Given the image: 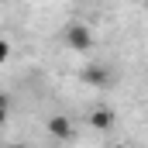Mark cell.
Wrapping results in <instances>:
<instances>
[{"label":"cell","mask_w":148,"mask_h":148,"mask_svg":"<svg viewBox=\"0 0 148 148\" xmlns=\"http://www.w3.org/2000/svg\"><path fill=\"white\" fill-rule=\"evenodd\" d=\"M62 41H66V48L86 55V52L93 48V28H90L86 21H69V24L62 28Z\"/></svg>","instance_id":"1"},{"label":"cell","mask_w":148,"mask_h":148,"mask_svg":"<svg viewBox=\"0 0 148 148\" xmlns=\"http://www.w3.org/2000/svg\"><path fill=\"white\" fill-rule=\"evenodd\" d=\"M114 79H117L114 69H110V66H103V62H90V66H83V69H79V83L97 86V90H110Z\"/></svg>","instance_id":"2"},{"label":"cell","mask_w":148,"mask_h":148,"mask_svg":"<svg viewBox=\"0 0 148 148\" xmlns=\"http://www.w3.org/2000/svg\"><path fill=\"white\" fill-rule=\"evenodd\" d=\"M48 134L59 138V141H73L76 127H73V121H69L66 114H52V117H48Z\"/></svg>","instance_id":"3"},{"label":"cell","mask_w":148,"mask_h":148,"mask_svg":"<svg viewBox=\"0 0 148 148\" xmlns=\"http://www.w3.org/2000/svg\"><path fill=\"white\" fill-rule=\"evenodd\" d=\"M114 124H117V114H114L110 107H103V103H100V107H93V110H90V127H93V131H110Z\"/></svg>","instance_id":"4"},{"label":"cell","mask_w":148,"mask_h":148,"mask_svg":"<svg viewBox=\"0 0 148 148\" xmlns=\"http://www.w3.org/2000/svg\"><path fill=\"white\" fill-rule=\"evenodd\" d=\"M7 55H10V45H7V41L0 38V62H7Z\"/></svg>","instance_id":"5"},{"label":"cell","mask_w":148,"mask_h":148,"mask_svg":"<svg viewBox=\"0 0 148 148\" xmlns=\"http://www.w3.org/2000/svg\"><path fill=\"white\" fill-rule=\"evenodd\" d=\"M0 110H10V97L7 93H0Z\"/></svg>","instance_id":"6"},{"label":"cell","mask_w":148,"mask_h":148,"mask_svg":"<svg viewBox=\"0 0 148 148\" xmlns=\"http://www.w3.org/2000/svg\"><path fill=\"white\" fill-rule=\"evenodd\" d=\"M3 124H7V110H0V127H3Z\"/></svg>","instance_id":"7"},{"label":"cell","mask_w":148,"mask_h":148,"mask_svg":"<svg viewBox=\"0 0 148 148\" xmlns=\"http://www.w3.org/2000/svg\"><path fill=\"white\" fill-rule=\"evenodd\" d=\"M10 148H31V145H10Z\"/></svg>","instance_id":"8"},{"label":"cell","mask_w":148,"mask_h":148,"mask_svg":"<svg viewBox=\"0 0 148 148\" xmlns=\"http://www.w3.org/2000/svg\"><path fill=\"white\" fill-rule=\"evenodd\" d=\"M114 148H124V145H114Z\"/></svg>","instance_id":"9"}]
</instances>
